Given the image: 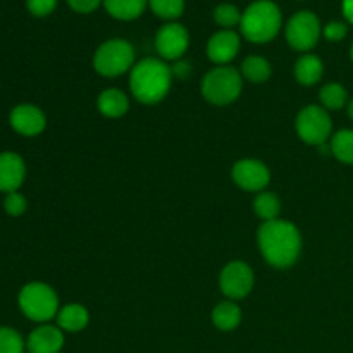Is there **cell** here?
I'll list each match as a JSON object with an SVG mask.
<instances>
[{
    "label": "cell",
    "mask_w": 353,
    "mask_h": 353,
    "mask_svg": "<svg viewBox=\"0 0 353 353\" xmlns=\"http://www.w3.org/2000/svg\"><path fill=\"white\" fill-rule=\"evenodd\" d=\"M257 241L265 261L279 269L295 264L302 250L299 230L288 221H265L259 228Z\"/></svg>",
    "instance_id": "6da1fadb"
},
{
    "label": "cell",
    "mask_w": 353,
    "mask_h": 353,
    "mask_svg": "<svg viewBox=\"0 0 353 353\" xmlns=\"http://www.w3.org/2000/svg\"><path fill=\"white\" fill-rule=\"evenodd\" d=\"M172 71L161 59L148 57L133 65L130 76L131 93L141 103H157L168 95L171 88Z\"/></svg>",
    "instance_id": "7a4b0ae2"
},
{
    "label": "cell",
    "mask_w": 353,
    "mask_h": 353,
    "mask_svg": "<svg viewBox=\"0 0 353 353\" xmlns=\"http://www.w3.org/2000/svg\"><path fill=\"white\" fill-rule=\"evenodd\" d=\"M283 16L271 0H255L241 16V34L252 43H268L281 30Z\"/></svg>",
    "instance_id": "3957f363"
},
{
    "label": "cell",
    "mask_w": 353,
    "mask_h": 353,
    "mask_svg": "<svg viewBox=\"0 0 353 353\" xmlns=\"http://www.w3.org/2000/svg\"><path fill=\"white\" fill-rule=\"evenodd\" d=\"M243 78L240 72L228 65L214 68L202 79V95L214 105H228L240 97Z\"/></svg>",
    "instance_id": "277c9868"
},
{
    "label": "cell",
    "mask_w": 353,
    "mask_h": 353,
    "mask_svg": "<svg viewBox=\"0 0 353 353\" xmlns=\"http://www.w3.org/2000/svg\"><path fill=\"white\" fill-rule=\"evenodd\" d=\"M19 309L34 323H47L57 316V293L45 283H28L19 293Z\"/></svg>",
    "instance_id": "5b68a950"
},
{
    "label": "cell",
    "mask_w": 353,
    "mask_h": 353,
    "mask_svg": "<svg viewBox=\"0 0 353 353\" xmlns=\"http://www.w3.org/2000/svg\"><path fill=\"white\" fill-rule=\"evenodd\" d=\"M134 50L130 41L114 38L97 48L93 55V68L99 74L114 78L133 69Z\"/></svg>",
    "instance_id": "8992f818"
},
{
    "label": "cell",
    "mask_w": 353,
    "mask_h": 353,
    "mask_svg": "<svg viewBox=\"0 0 353 353\" xmlns=\"http://www.w3.org/2000/svg\"><path fill=\"white\" fill-rule=\"evenodd\" d=\"M295 126L299 137L309 145H324L333 130L330 114L319 105H309L300 110Z\"/></svg>",
    "instance_id": "52a82bcc"
},
{
    "label": "cell",
    "mask_w": 353,
    "mask_h": 353,
    "mask_svg": "<svg viewBox=\"0 0 353 353\" xmlns=\"http://www.w3.org/2000/svg\"><path fill=\"white\" fill-rule=\"evenodd\" d=\"M321 37L319 17L310 10H300L293 14L286 26V40L295 50L307 52L314 48Z\"/></svg>",
    "instance_id": "ba28073f"
},
{
    "label": "cell",
    "mask_w": 353,
    "mask_h": 353,
    "mask_svg": "<svg viewBox=\"0 0 353 353\" xmlns=\"http://www.w3.org/2000/svg\"><path fill=\"white\" fill-rule=\"evenodd\" d=\"M221 292L231 300L247 296L254 288V271L245 262L233 261L223 269L219 278Z\"/></svg>",
    "instance_id": "9c48e42d"
},
{
    "label": "cell",
    "mask_w": 353,
    "mask_h": 353,
    "mask_svg": "<svg viewBox=\"0 0 353 353\" xmlns=\"http://www.w3.org/2000/svg\"><path fill=\"white\" fill-rule=\"evenodd\" d=\"M188 30L179 23L164 24L155 37V48L165 61H178L188 50Z\"/></svg>",
    "instance_id": "30bf717a"
},
{
    "label": "cell",
    "mask_w": 353,
    "mask_h": 353,
    "mask_svg": "<svg viewBox=\"0 0 353 353\" xmlns=\"http://www.w3.org/2000/svg\"><path fill=\"white\" fill-rule=\"evenodd\" d=\"M233 181L245 192H261L271 181V172L264 162L255 159H243L233 165Z\"/></svg>",
    "instance_id": "8fae6325"
},
{
    "label": "cell",
    "mask_w": 353,
    "mask_h": 353,
    "mask_svg": "<svg viewBox=\"0 0 353 353\" xmlns=\"http://www.w3.org/2000/svg\"><path fill=\"white\" fill-rule=\"evenodd\" d=\"M9 121L14 131H17L23 137H37L47 126L45 114L31 103H21V105L14 107Z\"/></svg>",
    "instance_id": "7c38bea8"
},
{
    "label": "cell",
    "mask_w": 353,
    "mask_h": 353,
    "mask_svg": "<svg viewBox=\"0 0 353 353\" xmlns=\"http://www.w3.org/2000/svg\"><path fill=\"white\" fill-rule=\"evenodd\" d=\"M240 52V37L233 30H223L212 34L207 43V55L216 64H228Z\"/></svg>",
    "instance_id": "4fadbf2b"
},
{
    "label": "cell",
    "mask_w": 353,
    "mask_h": 353,
    "mask_svg": "<svg viewBox=\"0 0 353 353\" xmlns=\"http://www.w3.org/2000/svg\"><path fill=\"white\" fill-rule=\"evenodd\" d=\"M26 176L24 161L14 152L0 154V192L12 193L23 185Z\"/></svg>",
    "instance_id": "5bb4252c"
},
{
    "label": "cell",
    "mask_w": 353,
    "mask_h": 353,
    "mask_svg": "<svg viewBox=\"0 0 353 353\" xmlns=\"http://www.w3.org/2000/svg\"><path fill=\"white\" fill-rule=\"evenodd\" d=\"M64 345V334L59 327L40 326L28 336L26 348L30 353H59Z\"/></svg>",
    "instance_id": "9a60e30c"
},
{
    "label": "cell",
    "mask_w": 353,
    "mask_h": 353,
    "mask_svg": "<svg viewBox=\"0 0 353 353\" xmlns=\"http://www.w3.org/2000/svg\"><path fill=\"white\" fill-rule=\"evenodd\" d=\"M97 105H99V110L105 117H121L128 112L130 109V100L124 95L121 90L117 88H109L103 90L99 95V100H97Z\"/></svg>",
    "instance_id": "2e32d148"
},
{
    "label": "cell",
    "mask_w": 353,
    "mask_h": 353,
    "mask_svg": "<svg viewBox=\"0 0 353 353\" xmlns=\"http://www.w3.org/2000/svg\"><path fill=\"white\" fill-rule=\"evenodd\" d=\"M88 310L79 303H71L65 305L64 309L59 310L57 314V324L61 330L68 331V333H78V331L85 330L88 326Z\"/></svg>",
    "instance_id": "e0dca14e"
},
{
    "label": "cell",
    "mask_w": 353,
    "mask_h": 353,
    "mask_svg": "<svg viewBox=\"0 0 353 353\" xmlns=\"http://www.w3.org/2000/svg\"><path fill=\"white\" fill-rule=\"evenodd\" d=\"M324 65L317 55L307 54L296 61L295 64V78L300 85H316L321 78H323Z\"/></svg>",
    "instance_id": "ac0fdd59"
},
{
    "label": "cell",
    "mask_w": 353,
    "mask_h": 353,
    "mask_svg": "<svg viewBox=\"0 0 353 353\" xmlns=\"http://www.w3.org/2000/svg\"><path fill=\"white\" fill-rule=\"evenodd\" d=\"M148 0H103V7L119 21H133L145 12Z\"/></svg>",
    "instance_id": "d6986e66"
},
{
    "label": "cell",
    "mask_w": 353,
    "mask_h": 353,
    "mask_svg": "<svg viewBox=\"0 0 353 353\" xmlns=\"http://www.w3.org/2000/svg\"><path fill=\"white\" fill-rule=\"evenodd\" d=\"M212 323L221 331H233L241 323V309L234 302H223L212 312Z\"/></svg>",
    "instance_id": "ffe728a7"
},
{
    "label": "cell",
    "mask_w": 353,
    "mask_h": 353,
    "mask_svg": "<svg viewBox=\"0 0 353 353\" xmlns=\"http://www.w3.org/2000/svg\"><path fill=\"white\" fill-rule=\"evenodd\" d=\"M241 76L250 83H264L271 78V64L264 57L250 55L241 64Z\"/></svg>",
    "instance_id": "44dd1931"
},
{
    "label": "cell",
    "mask_w": 353,
    "mask_h": 353,
    "mask_svg": "<svg viewBox=\"0 0 353 353\" xmlns=\"http://www.w3.org/2000/svg\"><path fill=\"white\" fill-rule=\"evenodd\" d=\"M331 152L338 161L345 164H353V131H338L331 140Z\"/></svg>",
    "instance_id": "7402d4cb"
},
{
    "label": "cell",
    "mask_w": 353,
    "mask_h": 353,
    "mask_svg": "<svg viewBox=\"0 0 353 353\" xmlns=\"http://www.w3.org/2000/svg\"><path fill=\"white\" fill-rule=\"evenodd\" d=\"M254 210L261 219L264 221H274L278 219V214L281 210V203L279 199L272 193H261L257 195L254 202Z\"/></svg>",
    "instance_id": "603a6c76"
},
{
    "label": "cell",
    "mask_w": 353,
    "mask_h": 353,
    "mask_svg": "<svg viewBox=\"0 0 353 353\" xmlns=\"http://www.w3.org/2000/svg\"><path fill=\"white\" fill-rule=\"evenodd\" d=\"M323 105L330 110H338L347 103V90L338 83H327L319 93Z\"/></svg>",
    "instance_id": "cb8c5ba5"
},
{
    "label": "cell",
    "mask_w": 353,
    "mask_h": 353,
    "mask_svg": "<svg viewBox=\"0 0 353 353\" xmlns=\"http://www.w3.org/2000/svg\"><path fill=\"white\" fill-rule=\"evenodd\" d=\"M152 12L162 19H178L185 12V0H148Z\"/></svg>",
    "instance_id": "d4e9b609"
},
{
    "label": "cell",
    "mask_w": 353,
    "mask_h": 353,
    "mask_svg": "<svg viewBox=\"0 0 353 353\" xmlns=\"http://www.w3.org/2000/svg\"><path fill=\"white\" fill-rule=\"evenodd\" d=\"M241 16L243 12L238 10L236 6L233 3H221L214 9V19L219 26H223L224 30H231L233 26H240Z\"/></svg>",
    "instance_id": "484cf974"
},
{
    "label": "cell",
    "mask_w": 353,
    "mask_h": 353,
    "mask_svg": "<svg viewBox=\"0 0 353 353\" xmlns=\"http://www.w3.org/2000/svg\"><path fill=\"white\" fill-rule=\"evenodd\" d=\"M24 340L12 327H0V353H23Z\"/></svg>",
    "instance_id": "4316f807"
},
{
    "label": "cell",
    "mask_w": 353,
    "mask_h": 353,
    "mask_svg": "<svg viewBox=\"0 0 353 353\" xmlns=\"http://www.w3.org/2000/svg\"><path fill=\"white\" fill-rule=\"evenodd\" d=\"M26 205H28L26 199H24V196L17 192L7 193L6 200H3V209H6V212L9 214V216H14V217L24 214Z\"/></svg>",
    "instance_id": "83f0119b"
},
{
    "label": "cell",
    "mask_w": 353,
    "mask_h": 353,
    "mask_svg": "<svg viewBox=\"0 0 353 353\" xmlns=\"http://www.w3.org/2000/svg\"><path fill=\"white\" fill-rule=\"evenodd\" d=\"M28 10L37 17H45L54 12L57 0H26Z\"/></svg>",
    "instance_id": "f1b7e54d"
},
{
    "label": "cell",
    "mask_w": 353,
    "mask_h": 353,
    "mask_svg": "<svg viewBox=\"0 0 353 353\" xmlns=\"http://www.w3.org/2000/svg\"><path fill=\"white\" fill-rule=\"evenodd\" d=\"M347 31H348L347 24L341 23V21H333V23H330V24H326V26H324L323 33H324V37L327 38V40L340 41V40H343L345 37H347Z\"/></svg>",
    "instance_id": "f546056e"
},
{
    "label": "cell",
    "mask_w": 353,
    "mask_h": 353,
    "mask_svg": "<svg viewBox=\"0 0 353 353\" xmlns=\"http://www.w3.org/2000/svg\"><path fill=\"white\" fill-rule=\"evenodd\" d=\"M68 3L74 12L90 14L93 12L100 3H103V0H68Z\"/></svg>",
    "instance_id": "4dcf8cb0"
},
{
    "label": "cell",
    "mask_w": 353,
    "mask_h": 353,
    "mask_svg": "<svg viewBox=\"0 0 353 353\" xmlns=\"http://www.w3.org/2000/svg\"><path fill=\"white\" fill-rule=\"evenodd\" d=\"M172 74H176L178 78H186L190 74V64L185 61H178V64L174 68H171Z\"/></svg>",
    "instance_id": "1f68e13d"
},
{
    "label": "cell",
    "mask_w": 353,
    "mask_h": 353,
    "mask_svg": "<svg viewBox=\"0 0 353 353\" xmlns=\"http://www.w3.org/2000/svg\"><path fill=\"white\" fill-rule=\"evenodd\" d=\"M343 16L348 23L353 24V0H343Z\"/></svg>",
    "instance_id": "d6a6232c"
},
{
    "label": "cell",
    "mask_w": 353,
    "mask_h": 353,
    "mask_svg": "<svg viewBox=\"0 0 353 353\" xmlns=\"http://www.w3.org/2000/svg\"><path fill=\"white\" fill-rule=\"evenodd\" d=\"M348 116H350L353 119V100L350 102V105H348Z\"/></svg>",
    "instance_id": "836d02e7"
},
{
    "label": "cell",
    "mask_w": 353,
    "mask_h": 353,
    "mask_svg": "<svg viewBox=\"0 0 353 353\" xmlns=\"http://www.w3.org/2000/svg\"><path fill=\"white\" fill-rule=\"evenodd\" d=\"M350 55H352V61H353V43H352V50H350Z\"/></svg>",
    "instance_id": "e575fe53"
}]
</instances>
